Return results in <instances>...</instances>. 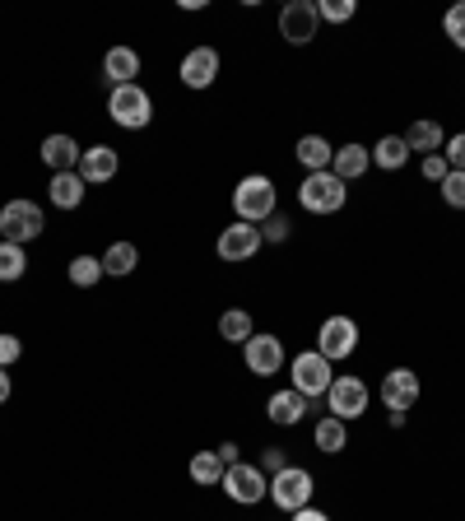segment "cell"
<instances>
[{
    "instance_id": "1",
    "label": "cell",
    "mask_w": 465,
    "mask_h": 521,
    "mask_svg": "<svg viewBox=\"0 0 465 521\" xmlns=\"http://www.w3.org/2000/svg\"><path fill=\"white\" fill-rule=\"evenodd\" d=\"M275 182L261 173L242 177L238 187H233V214H238L242 224H266L270 214H275Z\"/></svg>"
},
{
    "instance_id": "2",
    "label": "cell",
    "mask_w": 465,
    "mask_h": 521,
    "mask_svg": "<svg viewBox=\"0 0 465 521\" xmlns=\"http://www.w3.org/2000/svg\"><path fill=\"white\" fill-rule=\"evenodd\" d=\"M345 196H349V187L335 173H307V182L298 187V205H303L307 214H335V210H345Z\"/></svg>"
},
{
    "instance_id": "3",
    "label": "cell",
    "mask_w": 465,
    "mask_h": 521,
    "mask_svg": "<svg viewBox=\"0 0 465 521\" xmlns=\"http://www.w3.org/2000/svg\"><path fill=\"white\" fill-rule=\"evenodd\" d=\"M107 117L117 121V126H126V131H145L149 117H154V103H149V94L140 84H121L107 98Z\"/></svg>"
},
{
    "instance_id": "4",
    "label": "cell",
    "mask_w": 465,
    "mask_h": 521,
    "mask_svg": "<svg viewBox=\"0 0 465 521\" xmlns=\"http://www.w3.org/2000/svg\"><path fill=\"white\" fill-rule=\"evenodd\" d=\"M42 228H47V219H42V205L38 201H10L5 210H0V242H33L42 238Z\"/></svg>"
},
{
    "instance_id": "5",
    "label": "cell",
    "mask_w": 465,
    "mask_h": 521,
    "mask_svg": "<svg viewBox=\"0 0 465 521\" xmlns=\"http://www.w3.org/2000/svg\"><path fill=\"white\" fill-rule=\"evenodd\" d=\"M289 373H293V391H298V396H307V401L326 396V391H331V382H335L331 359H321L317 349H303V354L289 363Z\"/></svg>"
},
{
    "instance_id": "6",
    "label": "cell",
    "mask_w": 465,
    "mask_h": 521,
    "mask_svg": "<svg viewBox=\"0 0 465 521\" xmlns=\"http://www.w3.org/2000/svg\"><path fill=\"white\" fill-rule=\"evenodd\" d=\"M312 489H317V480L298 466H284L279 475H270V503L284 512H303L312 503Z\"/></svg>"
},
{
    "instance_id": "7",
    "label": "cell",
    "mask_w": 465,
    "mask_h": 521,
    "mask_svg": "<svg viewBox=\"0 0 465 521\" xmlns=\"http://www.w3.org/2000/svg\"><path fill=\"white\" fill-rule=\"evenodd\" d=\"M219 489H224L233 503H242V508H256V503L270 494V480H266V470H261V466L238 461V466L224 470V484H219Z\"/></svg>"
},
{
    "instance_id": "8",
    "label": "cell",
    "mask_w": 465,
    "mask_h": 521,
    "mask_svg": "<svg viewBox=\"0 0 465 521\" xmlns=\"http://www.w3.org/2000/svg\"><path fill=\"white\" fill-rule=\"evenodd\" d=\"M359 349V326H354V317H326L321 321V331H317V354L321 359H349Z\"/></svg>"
},
{
    "instance_id": "9",
    "label": "cell",
    "mask_w": 465,
    "mask_h": 521,
    "mask_svg": "<svg viewBox=\"0 0 465 521\" xmlns=\"http://www.w3.org/2000/svg\"><path fill=\"white\" fill-rule=\"evenodd\" d=\"M321 28V14L312 0H289L284 10H279V33H284V42H293V47H307V42L317 38Z\"/></svg>"
},
{
    "instance_id": "10",
    "label": "cell",
    "mask_w": 465,
    "mask_h": 521,
    "mask_svg": "<svg viewBox=\"0 0 465 521\" xmlns=\"http://www.w3.org/2000/svg\"><path fill=\"white\" fill-rule=\"evenodd\" d=\"M326 405H331L335 419H359L368 410V382L363 377H335L331 391H326Z\"/></svg>"
},
{
    "instance_id": "11",
    "label": "cell",
    "mask_w": 465,
    "mask_h": 521,
    "mask_svg": "<svg viewBox=\"0 0 465 521\" xmlns=\"http://www.w3.org/2000/svg\"><path fill=\"white\" fill-rule=\"evenodd\" d=\"M242 359H247V373L275 377L279 368H284V345H279V335H252V340L242 345Z\"/></svg>"
},
{
    "instance_id": "12",
    "label": "cell",
    "mask_w": 465,
    "mask_h": 521,
    "mask_svg": "<svg viewBox=\"0 0 465 521\" xmlns=\"http://www.w3.org/2000/svg\"><path fill=\"white\" fill-rule=\"evenodd\" d=\"M261 228L256 224H228L224 233H219V261H252L256 252H261Z\"/></svg>"
},
{
    "instance_id": "13",
    "label": "cell",
    "mask_w": 465,
    "mask_h": 521,
    "mask_svg": "<svg viewBox=\"0 0 465 521\" xmlns=\"http://www.w3.org/2000/svg\"><path fill=\"white\" fill-rule=\"evenodd\" d=\"M75 173L84 177V187H103V182H112V177L121 173V159H117V149L112 145H89L84 149V159Z\"/></svg>"
},
{
    "instance_id": "14",
    "label": "cell",
    "mask_w": 465,
    "mask_h": 521,
    "mask_svg": "<svg viewBox=\"0 0 465 521\" xmlns=\"http://www.w3.org/2000/svg\"><path fill=\"white\" fill-rule=\"evenodd\" d=\"M419 401V373L414 368H391L382 377V405L386 410H410Z\"/></svg>"
},
{
    "instance_id": "15",
    "label": "cell",
    "mask_w": 465,
    "mask_h": 521,
    "mask_svg": "<svg viewBox=\"0 0 465 521\" xmlns=\"http://www.w3.org/2000/svg\"><path fill=\"white\" fill-rule=\"evenodd\" d=\"M80 159H84V149H80V140H75V135L56 131V135H47V140H42V163H47L52 173H75V168H80Z\"/></svg>"
},
{
    "instance_id": "16",
    "label": "cell",
    "mask_w": 465,
    "mask_h": 521,
    "mask_svg": "<svg viewBox=\"0 0 465 521\" xmlns=\"http://www.w3.org/2000/svg\"><path fill=\"white\" fill-rule=\"evenodd\" d=\"M177 75H182L186 89H210L214 75H219V52H214V47H196V52H186Z\"/></svg>"
},
{
    "instance_id": "17",
    "label": "cell",
    "mask_w": 465,
    "mask_h": 521,
    "mask_svg": "<svg viewBox=\"0 0 465 521\" xmlns=\"http://www.w3.org/2000/svg\"><path fill=\"white\" fill-rule=\"evenodd\" d=\"M307 396H298V391H275V396H270L266 401V415H270V424H279V428H293V424H303L307 419Z\"/></svg>"
},
{
    "instance_id": "18",
    "label": "cell",
    "mask_w": 465,
    "mask_h": 521,
    "mask_svg": "<svg viewBox=\"0 0 465 521\" xmlns=\"http://www.w3.org/2000/svg\"><path fill=\"white\" fill-rule=\"evenodd\" d=\"M103 75L112 80V89L135 84V75H140V52H135V47H112V52L103 56Z\"/></svg>"
},
{
    "instance_id": "19",
    "label": "cell",
    "mask_w": 465,
    "mask_h": 521,
    "mask_svg": "<svg viewBox=\"0 0 465 521\" xmlns=\"http://www.w3.org/2000/svg\"><path fill=\"white\" fill-rule=\"evenodd\" d=\"M368 168H372V149H363V145H345V149H335L331 173L340 177V182H354V177H363Z\"/></svg>"
},
{
    "instance_id": "20",
    "label": "cell",
    "mask_w": 465,
    "mask_h": 521,
    "mask_svg": "<svg viewBox=\"0 0 465 521\" xmlns=\"http://www.w3.org/2000/svg\"><path fill=\"white\" fill-rule=\"evenodd\" d=\"M47 196H52L56 210H80L84 205V177L80 173H56Z\"/></svg>"
},
{
    "instance_id": "21",
    "label": "cell",
    "mask_w": 465,
    "mask_h": 521,
    "mask_svg": "<svg viewBox=\"0 0 465 521\" xmlns=\"http://www.w3.org/2000/svg\"><path fill=\"white\" fill-rule=\"evenodd\" d=\"M331 159H335L331 140H321V135H303L298 140V163H303L307 173H331Z\"/></svg>"
},
{
    "instance_id": "22",
    "label": "cell",
    "mask_w": 465,
    "mask_h": 521,
    "mask_svg": "<svg viewBox=\"0 0 465 521\" xmlns=\"http://www.w3.org/2000/svg\"><path fill=\"white\" fill-rule=\"evenodd\" d=\"M372 163L382 168V173H396L410 163V145H405V135H382L377 145H372Z\"/></svg>"
},
{
    "instance_id": "23",
    "label": "cell",
    "mask_w": 465,
    "mask_h": 521,
    "mask_svg": "<svg viewBox=\"0 0 465 521\" xmlns=\"http://www.w3.org/2000/svg\"><path fill=\"white\" fill-rule=\"evenodd\" d=\"M312 442H317V447H321L326 456L345 452V447H349V428H345V419H335V415L317 419V428H312Z\"/></svg>"
},
{
    "instance_id": "24",
    "label": "cell",
    "mask_w": 465,
    "mask_h": 521,
    "mask_svg": "<svg viewBox=\"0 0 465 521\" xmlns=\"http://www.w3.org/2000/svg\"><path fill=\"white\" fill-rule=\"evenodd\" d=\"M405 145H410V154H414V149H419V154H442L447 135H442L438 121H414L410 131H405Z\"/></svg>"
},
{
    "instance_id": "25",
    "label": "cell",
    "mask_w": 465,
    "mask_h": 521,
    "mask_svg": "<svg viewBox=\"0 0 465 521\" xmlns=\"http://www.w3.org/2000/svg\"><path fill=\"white\" fill-rule=\"evenodd\" d=\"M186 470H191V480H196L200 489H210V484H224V470L228 466L219 461V452H196Z\"/></svg>"
},
{
    "instance_id": "26",
    "label": "cell",
    "mask_w": 465,
    "mask_h": 521,
    "mask_svg": "<svg viewBox=\"0 0 465 521\" xmlns=\"http://www.w3.org/2000/svg\"><path fill=\"white\" fill-rule=\"evenodd\" d=\"M140 266V252H135V242H112L103 252V275H131Z\"/></svg>"
},
{
    "instance_id": "27",
    "label": "cell",
    "mask_w": 465,
    "mask_h": 521,
    "mask_svg": "<svg viewBox=\"0 0 465 521\" xmlns=\"http://www.w3.org/2000/svg\"><path fill=\"white\" fill-rule=\"evenodd\" d=\"M219 335H224L228 345H247V340H252V317H247V312L242 308H228L224 317H219Z\"/></svg>"
},
{
    "instance_id": "28",
    "label": "cell",
    "mask_w": 465,
    "mask_h": 521,
    "mask_svg": "<svg viewBox=\"0 0 465 521\" xmlns=\"http://www.w3.org/2000/svg\"><path fill=\"white\" fill-rule=\"evenodd\" d=\"M24 270H28L24 247H19V242H0V284L24 280Z\"/></svg>"
},
{
    "instance_id": "29",
    "label": "cell",
    "mask_w": 465,
    "mask_h": 521,
    "mask_svg": "<svg viewBox=\"0 0 465 521\" xmlns=\"http://www.w3.org/2000/svg\"><path fill=\"white\" fill-rule=\"evenodd\" d=\"M98 280H103V256H75L70 261V284L75 289H93Z\"/></svg>"
},
{
    "instance_id": "30",
    "label": "cell",
    "mask_w": 465,
    "mask_h": 521,
    "mask_svg": "<svg viewBox=\"0 0 465 521\" xmlns=\"http://www.w3.org/2000/svg\"><path fill=\"white\" fill-rule=\"evenodd\" d=\"M438 187H442V201L452 205V210H465V173H456V168H452Z\"/></svg>"
},
{
    "instance_id": "31",
    "label": "cell",
    "mask_w": 465,
    "mask_h": 521,
    "mask_svg": "<svg viewBox=\"0 0 465 521\" xmlns=\"http://www.w3.org/2000/svg\"><path fill=\"white\" fill-rule=\"evenodd\" d=\"M354 10H359L354 0H321V5H317V14H321V19H331V24H349Z\"/></svg>"
},
{
    "instance_id": "32",
    "label": "cell",
    "mask_w": 465,
    "mask_h": 521,
    "mask_svg": "<svg viewBox=\"0 0 465 521\" xmlns=\"http://www.w3.org/2000/svg\"><path fill=\"white\" fill-rule=\"evenodd\" d=\"M442 28H447V38H452L456 47H461V52H465V0H461V5H452V10H447Z\"/></svg>"
},
{
    "instance_id": "33",
    "label": "cell",
    "mask_w": 465,
    "mask_h": 521,
    "mask_svg": "<svg viewBox=\"0 0 465 521\" xmlns=\"http://www.w3.org/2000/svg\"><path fill=\"white\" fill-rule=\"evenodd\" d=\"M442 159H447V168L465 173V131H461V135H452V140L442 145Z\"/></svg>"
},
{
    "instance_id": "34",
    "label": "cell",
    "mask_w": 465,
    "mask_h": 521,
    "mask_svg": "<svg viewBox=\"0 0 465 521\" xmlns=\"http://www.w3.org/2000/svg\"><path fill=\"white\" fill-rule=\"evenodd\" d=\"M19 359H24V345H19V335H0V368H14Z\"/></svg>"
},
{
    "instance_id": "35",
    "label": "cell",
    "mask_w": 465,
    "mask_h": 521,
    "mask_svg": "<svg viewBox=\"0 0 465 521\" xmlns=\"http://www.w3.org/2000/svg\"><path fill=\"white\" fill-rule=\"evenodd\" d=\"M419 173H424L428 182H442L452 168H447V159H442V154H424V159H419Z\"/></svg>"
},
{
    "instance_id": "36",
    "label": "cell",
    "mask_w": 465,
    "mask_h": 521,
    "mask_svg": "<svg viewBox=\"0 0 465 521\" xmlns=\"http://www.w3.org/2000/svg\"><path fill=\"white\" fill-rule=\"evenodd\" d=\"M289 233H293V228H289V219H284V214H270L266 228H261V238H266V242H284Z\"/></svg>"
},
{
    "instance_id": "37",
    "label": "cell",
    "mask_w": 465,
    "mask_h": 521,
    "mask_svg": "<svg viewBox=\"0 0 465 521\" xmlns=\"http://www.w3.org/2000/svg\"><path fill=\"white\" fill-rule=\"evenodd\" d=\"M284 466H289V456H284V447H266V456H261V470H266V475H279Z\"/></svg>"
},
{
    "instance_id": "38",
    "label": "cell",
    "mask_w": 465,
    "mask_h": 521,
    "mask_svg": "<svg viewBox=\"0 0 465 521\" xmlns=\"http://www.w3.org/2000/svg\"><path fill=\"white\" fill-rule=\"evenodd\" d=\"M293 521H331V517H326L321 508H312V503H307L303 512H293Z\"/></svg>"
},
{
    "instance_id": "39",
    "label": "cell",
    "mask_w": 465,
    "mask_h": 521,
    "mask_svg": "<svg viewBox=\"0 0 465 521\" xmlns=\"http://www.w3.org/2000/svg\"><path fill=\"white\" fill-rule=\"evenodd\" d=\"M219 461H224V466H238V442H224V447H219Z\"/></svg>"
},
{
    "instance_id": "40",
    "label": "cell",
    "mask_w": 465,
    "mask_h": 521,
    "mask_svg": "<svg viewBox=\"0 0 465 521\" xmlns=\"http://www.w3.org/2000/svg\"><path fill=\"white\" fill-rule=\"evenodd\" d=\"M10 391H14V382H10V368H0V405L10 401Z\"/></svg>"
}]
</instances>
